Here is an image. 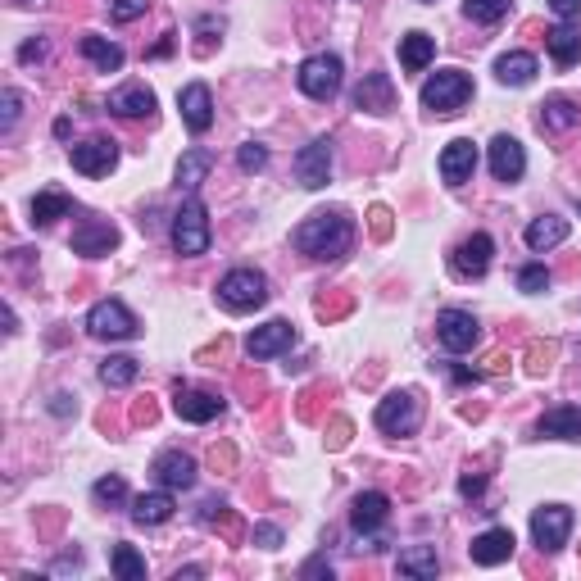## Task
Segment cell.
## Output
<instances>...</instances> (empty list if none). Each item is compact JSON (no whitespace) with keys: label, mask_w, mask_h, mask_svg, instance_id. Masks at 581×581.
<instances>
[{"label":"cell","mask_w":581,"mask_h":581,"mask_svg":"<svg viewBox=\"0 0 581 581\" xmlns=\"http://www.w3.org/2000/svg\"><path fill=\"white\" fill-rule=\"evenodd\" d=\"M355 241V223L345 209H318L296 227V250L309 259H341Z\"/></svg>","instance_id":"cell-1"},{"label":"cell","mask_w":581,"mask_h":581,"mask_svg":"<svg viewBox=\"0 0 581 581\" xmlns=\"http://www.w3.org/2000/svg\"><path fill=\"white\" fill-rule=\"evenodd\" d=\"M468 100H473V78L459 73V69H441V73H432V78L423 82V109H427V114H436V119L459 114Z\"/></svg>","instance_id":"cell-2"},{"label":"cell","mask_w":581,"mask_h":581,"mask_svg":"<svg viewBox=\"0 0 581 581\" xmlns=\"http://www.w3.org/2000/svg\"><path fill=\"white\" fill-rule=\"evenodd\" d=\"M218 300H223L232 314H250L268 300V277L259 268H232V273L218 282Z\"/></svg>","instance_id":"cell-3"},{"label":"cell","mask_w":581,"mask_h":581,"mask_svg":"<svg viewBox=\"0 0 581 581\" xmlns=\"http://www.w3.org/2000/svg\"><path fill=\"white\" fill-rule=\"evenodd\" d=\"M423 423V395L418 391H391L377 404V427L386 436H414Z\"/></svg>","instance_id":"cell-4"},{"label":"cell","mask_w":581,"mask_h":581,"mask_svg":"<svg viewBox=\"0 0 581 581\" xmlns=\"http://www.w3.org/2000/svg\"><path fill=\"white\" fill-rule=\"evenodd\" d=\"M173 250L178 255H205L209 250V214L196 196L182 200V209L173 214Z\"/></svg>","instance_id":"cell-5"},{"label":"cell","mask_w":581,"mask_h":581,"mask_svg":"<svg viewBox=\"0 0 581 581\" xmlns=\"http://www.w3.org/2000/svg\"><path fill=\"white\" fill-rule=\"evenodd\" d=\"M87 332L100 336V341H132V336L141 332V323L123 300H100L87 314Z\"/></svg>","instance_id":"cell-6"},{"label":"cell","mask_w":581,"mask_h":581,"mask_svg":"<svg viewBox=\"0 0 581 581\" xmlns=\"http://www.w3.org/2000/svg\"><path fill=\"white\" fill-rule=\"evenodd\" d=\"M296 82L309 100H332L336 91H341V60H336V55H309V60L300 64Z\"/></svg>","instance_id":"cell-7"},{"label":"cell","mask_w":581,"mask_h":581,"mask_svg":"<svg viewBox=\"0 0 581 581\" xmlns=\"http://www.w3.org/2000/svg\"><path fill=\"white\" fill-rule=\"evenodd\" d=\"M568 532H572V509H568V504H545V509L532 513V541L541 545L545 554L563 550V545H568Z\"/></svg>","instance_id":"cell-8"},{"label":"cell","mask_w":581,"mask_h":581,"mask_svg":"<svg viewBox=\"0 0 581 581\" xmlns=\"http://www.w3.org/2000/svg\"><path fill=\"white\" fill-rule=\"evenodd\" d=\"M436 336H441V345L450 355H468V350L482 341V327H477V318L468 314V309H445V314L436 318Z\"/></svg>","instance_id":"cell-9"},{"label":"cell","mask_w":581,"mask_h":581,"mask_svg":"<svg viewBox=\"0 0 581 581\" xmlns=\"http://www.w3.org/2000/svg\"><path fill=\"white\" fill-rule=\"evenodd\" d=\"M327 178H332V141L318 137L296 155V182L305 191H318L327 187Z\"/></svg>","instance_id":"cell-10"},{"label":"cell","mask_w":581,"mask_h":581,"mask_svg":"<svg viewBox=\"0 0 581 581\" xmlns=\"http://www.w3.org/2000/svg\"><path fill=\"white\" fill-rule=\"evenodd\" d=\"M491 255H495V241L486 237V232H473V237L459 241V250L450 255V268L463 282H477V277H486V268H491Z\"/></svg>","instance_id":"cell-11"},{"label":"cell","mask_w":581,"mask_h":581,"mask_svg":"<svg viewBox=\"0 0 581 581\" xmlns=\"http://www.w3.org/2000/svg\"><path fill=\"white\" fill-rule=\"evenodd\" d=\"M296 345V327L286 323V318H273V323L255 327V332L246 336V355L250 359H273V355H286Z\"/></svg>","instance_id":"cell-12"},{"label":"cell","mask_w":581,"mask_h":581,"mask_svg":"<svg viewBox=\"0 0 581 581\" xmlns=\"http://www.w3.org/2000/svg\"><path fill=\"white\" fill-rule=\"evenodd\" d=\"M114 164H119V141L91 137L82 146H73V168H78L82 178H105Z\"/></svg>","instance_id":"cell-13"},{"label":"cell","mask_w":581,"mask_h":581,"mask_svg":"<svg viewBox=\"0 0 581 581\" xmlns=\"http://www.w3.org/2000/svg\"><path fill=\"white\" fill-rule=\"evenodd\" d=\"M114 246H119V227L109 223V218H82V227L73 232V255L100 259V255H109Z\"/></svg>","instance_id":"cell-14"},{"label":"cell","mask_w":581,"mask_h":581,"mask_svg":"<svg viewBox=\"0 0 581 581\" xmlns=\"http://www.w3.org/2000/svg\"><path fill=\"white\" fill-rule=\"evenodd\" d=\"M150 473H155L159 486H168V491H191V486H196V459L182 450H164Z\"/></svg>","instance_id":"cell-15"},{"label":"cell","mask_w":581,"mask_h":581,"mask_svg":"<svg viewBox=\"0 0 581 581\" xmlns=\"http://www.w3.org/2000/svg\"><path fill=\"white\" fill-rule=\"evenodd\" d=\"M178 109H182V123H187L191 132H209V128H214V96H209L205 82H191V87H182Z\"/></svg>","instance_id":"cell-16"},{"label":"cell","mask_w":581,"mask_h":581,"mask_svg":"<svg viewBox=\"0 0 581 581\" xmlns=\"http://www.w3.org/2000/svg\"><path fill=\"white\" fill-rule=\"evenodd\" d=\"M173 409H178L182 423H214V418L223 414V400H218V395H209V391H196V386H178Z\"/></svg>","instance_id":"cell-17"},{"label":"cell","mask_w":581,"mask_h":581,"mask_svg":"<svg viewBox=\"0 0 581 581\" xmlns=\"http://www.w3.org/2000/svg\"><path fill=\"white\" fill-rule=\"evenodd\" d=\"M473 173H477V146L473 141H450L441 150V178L450 187H463V182H473Z\"/></svg>","instance_id":"cell-18"},{"label":"cell","mask_w":581,"mask_h":581,"mask_svg":"<svg viewBox=\"0 0 581 581\" xmlns=\"http://www.w3.org/2000/svg\"><path fill=\"white\" fill-rule=\"evenodd\" d=\"M513 532L509 527H491V532L473 536V545H468V554H473V563H482V568H495V563H509L513 559Z\"/></svg>","instance_id":"cell-19"},{"label":"cell","mask_w":581,"mask_h":581,"mask_svg":"<svg viewBox=\"0 0 581 581\" xmlns=\"http://www.w3.org/2000/svg\"><path fill=\"white\" fill-rule=\"evenodd\" d=\"M355 109H368V114H391V109H395L391 73H368V78L355 87Z\"/></svg>","instance_id":"cell-20"},{"label":"cell","mask_w":581,"mask_h":581,"mask_svg":"<svg viewBox=\"0 0 581 581\" xmlns=\"http://www.w3.org/2000/svg\"><path fill=\"white\" fill-rule=\"evenodd\" d=\"M491 173H495V182H518L522 173H527L522 141H513V137H495L491 141Z\"/></svg>","instance_id":"cell-21"},{"label":"cell","mask_w":581,"mask_h":581,"mask_svg":"<svg viewBox=\"0 0 581 581\" xmlns=\"http://www.w3.org/2000/svg\"><path fill=\"white\" fill-rule=\"evenodd\" d=\"M386 518H391V500H386L382 491H364L355 500V509H350V527H355L359 536H373Z\"/></svg>","instance_id":"cell-22"},{"label":"cell","mask_w":581,"mask_h":581,"mask_svg":"<svg viewBox=\"0 0 581 581\" xmlns=\"http://www.w3.org/2000/svg\"><path fill=\"white\" fill-rule=\"evenodd\" d=\"M109 114H119V119H150L155 114V91L132 82V87H119L109 96Z\"/></svg>","instance_id":"cell-23"},{"label":"cell","mask_w":581,"mask_h":581,"mask_svg":"<svg viewBox=\"0 0 581 581\" xmlns=\"http://www.w3.org/2000/svg\"><path fill=\"white\" fill-rule=\"evenodd\" d=\"M173 513H178V504H173V491H168V486L132 500V522H137V527H164Z\"/></svg>","instance_id":"cell-24"},{"label":"cell","mask_w":581,"mask_h":581,"mask_svg":"<svg viewBox=\"0 0 581 581\" xmlns=\"http://www.w3.org/2000/svg\"><path fill=\"white\" fill-rule=\"evenodd\" d=\"M545 46H550V55H554L559 69H572V64L581 60V28L577 23H559V28L545 32Z\"/></svg>","instance_id":"cell-25"},{"label":"cell","mask_w":581,"mask_h":581,"mask_svg":"<svg viewBox=\"0 0 581 581\" xmlns=\"http://www.w3.org/2000/svg\"><path fill=\"white\" fill-rule=\"evenodd\" d=\"M568 241V218H559V214H545V218H532L527 223V246L541 255V250H554V246H563Z\"/></svg>","instance_id":"cell-26"},{"label":"cell","mask_w":581,"mask_h":581,"mask_svg":"<svg viewBox=\"0 0 581 581\" xmlns=\"http://www.w3.org/2000/svg\"><path fill=\"white\" fill-rule=\"evenodd\" d=\"M400 577H418V581H432L441 572V559H436V545H409V550L395 559Z\"/></svg>","instance_id":"cell-27"},{"label":"cell","mask_w":581,"mask_h":581,"mask_svg":"<svg viewBox=\"0 0 581 581\" xmlns=\"http://www.w3.org/2000/svg\"><path fill=\"white\" fill-rule=\"evenodd\" d=\"M495 78H500L504 87H527V82L536 78V55H527V50L500 55V60H495Z\"/></svg>","instance_id":"cell-28"},{"label":"cell","mask_w":581,"mask_h":581,"mask_svg":"<svg viewBox=\"0 0 581 581\" xmlns=\"http://www.w3.org/2000/svg\"><path fill=\"white\" fill-rule=\"evenodd\" d=\"M432 60H436V37H427V32H404L400 37V64L404 69L423 73Z\"/></svg>","instance_id":"cell-29"},{"label":"cell","mask_w":581,"mask_h":581,"mask_svg":"<svg viewBox=\"0 0 581 581\" xmlns=\"http://www.w3.org/2000/svg\"><path fill=\"white\" fill-rule=\"evenodd\" d=\"M536 432H541V436H559V441H581V409L559 404V409H550V414L536 423Z\"/></svg>","instance_id":"cell-30"},{"label":"cell","mask_w":581,"mask_h":581,"mask_svg":"<svg viewBox=\"0 0 581 581\" xmlns=\"http://www.w3.org/2000/svg\"><path fill=\"white\" fill-rule=\"evenodd\" d=\"M577 123H581V105H577V100L550 96L541 105V128L545 132H568V128H577Z\"/></svg>","instance_id":"cell-31"},{"label":"cell","mask_w":581,"mask_h":581,"mask_svg":"<svg viewBox=\"0 0 581 581\" xmlns=\"http://www.w3.org/2000/svg\"><path fill=\"white\" fill-rule=\"evenodd\" d=\"M82 55H87V60L96 64L100 73H119L123 69V46H114V41L96 37V32H87V37H82Z\"/></svg>","instance_id":"cell-32"},{"label":"cell","mask_w":581,"mask_h":581,"mask_svg":"<svg viewBox=\"0 0 581 581\" xmlns=\"http://www.w3.org/2000/svg\"><path fill=\"white\" fill-rule=\"evenodd\" d=\"M209 173H214V150H187V155L178 159V187L196 191Z\"/></svg>","instance_id":"cell-33"},{"label":"cell","mask_w":581,"mask_h":581,"mask_svg":"<svg viewBox=\"0 0 581 581\" xmlns=\"http://www.w3.org/2000/svg\"><path fill=\"white\" fill-rule=\"evenodd\" d=\"M64 214H73V196H64V191H41V196L32 200V223L37 227H50Z\"/></svg>","instance_id":"cell-34"},{"label":"cell","mask_w":581,"mask_h":581,"mask_svg":"<svg viewBox=\"0 0 581 581\" xmlns=\"http://www.w3.org/2000/svg\"><path fill=\"white\" fill-rule=\"evenodd\" d=\"M109 568H114V577H119V581H146V559H141L132 545H114Z\"/></svg>","instance_id":"cell-35"},{"label":"cell","mask_w":581,"mask_h":581,"mask_svg":"<svg viewBox=\"0 0 581 581\" xmlns=\"http://www.w3.org/2000/svg\"><path fill=\"white\" fill-rule=\"evenodd\" d=\"M137 373H141V364L132 355H114V359L100 364V382L114 386V391H119V386H132V382H137Z\"/></svg>","instance_id":"cell-36"},{"label":"cell","mask_w":581,"mask_h":581,"mask_svg":"<svg viewBox=\"0 0 581 581\" xmlns=\"http://www.w3.org/2000/svg\"><path fill=\"white\" fill-rule=\"evenodd\" d=\"M355 309V296L350 291H323V296L314 300V314L323 318V323H336V318H345Z\"/></svg>","instance_id":"cell-37"},{"label":"cell","mask_w":581,"mask_h":581,"mask_svg":"<svg viewBox=\"0 0 581 581\" xmlns=\"http://www.w3.org/2000/svg\"><path fill=\"white\" fill-rule=\"evenodd\" d=\"M513 0H463V14L473 23H500L504 14H509Z\"/></svg>","instance_id":"cell-38"},{"label":"cell","mask_w":581,"mask_h":581,"mask_svg":"<svg viewBox=\"0 0 581 581\" xmlns=\"http://www.w3.org/2000/svg\"><path fill=\"white\" fill-rule=\"evenodd\" d=\"M554 355H559V345H554V341H532V345H527V373L545 377L554 368Z\"/></svg>","instance_id":"cell-39"},{"label":"cell","mask_w":581,"mask_h":581,"mask_svg":"<svg viewBox=\"0 0 581 581\" xmlns=\"http://www.w3.org/2000/svg\"><path fill=\"white\" fill-rule=\"evenodd\" d=\"M518 286L527 291V296H541L545 286H550V268H545V264H527V268H518Z\"/></svg>","instance_id":"cell-40"},{"label":"cell","mask_w":581,"mask_h":581,"mask_svg":"<svg viewBox=\"0 0 581 581\" xmlns=\"http://www.w3.org/2000/svg\"><path fill=\"white\" fill-rule=\"evenodd\" d=\"M91 495H96L100 504H123L128 500V482H123V477H100V482L91 486Z\"/></svg>","instance_id":"cell-41"},{"label":"cell","mask_w":581,"mask_h":581,"mask_svg":"<svg viewBox=\"0 0 581 581\" xmlns=\"http://www.w3.org/2000/svg\"><path fill=\"white\" fill-rule=\"evenodd\" d=\"M237 164H241V173H264V168H268V150L259 146V141H246V146H241V155H237Z\"/></svg>","instance_id":"cell-42"},{"label":"cell","mask_w":581,"mask_h":581,"mask_svg":"<svg viewBox=\"0 0 581 581\" xmlns=\"http://www.w3.org/2000/svg\"><path fill=\"white\" fill-rule=\"evenodd\" d=\"M368 232H373L377 241H391V232H395L391 209H386V205H373V209H368Z\"/></svg>","instance_id":"cell-43"},{"label":"cell","mask_w":581,"mask_h":581,"mask_svg":"<svg viewBox=\"0 0 581 581\" xmlns=\"http://www.w3.org/2000/svg\"><path fill=\"white\" fill-rule=\"evenodd\" d=\"M350 436H355V423H350V418H332V423H327V450H345V445H350Z\"/></svg>","instance_id":"cell-44"},{"label":"cell","mask_w":581,"mask_h":581,"mask_svg":"<svg viewBox=\"0 0 581 581\" xmlns=\"http://www.w3.org/2000/svg\"><path fill=\"white\" fill-rule=\"evenodd\" d=\"M323 395H332V386H309L305 395H300V404H296V414L305 418V423H314L318 418V400H323Z\"/></svg>","instance_id":"cell-45"},{"label":"cell","mask_w":581,"mask_h":581,"mask_svg":"<svg viewBox=\"0 0 581 581\" xmlns=\"http://www.w3.org/2000/svg\"><path fill=\"white\" fill-rule=\"evenodd\" d=\"M0 105H5V114H0V132H10L14 123H19V114H23V96H19V91H5Z\"/></svg>","instance_id":"cell-46"},{"label":"cell","mask_w":581,"mask_h":581,"mask_svg":"<svg viewBox=\"0 0 581 581\" xmlns=\"http://www.w3.org/2000/svg\"><path fill=\"white\" fill-rule=\"evenodd\" d=\"M209 468H214V473H227V468H237V445H232V441L214 445V450H209Z\"/></svg>","instance_id":"cell-47"},{"label":"cell","mask_w":581,"mask_h":581,"mask_svg":"<svg viewBox=\"0 0 581 581\" xmlns=\"http://www.w3.org/2000/svg\"><path fill=\"white\" fill-rule=\"evenodd\" d=\"M250 541H255L259 550H277V545H282V527H273V522H255Z\"/></svg>","instance_id":"cell-48"},{"label":"cell","mask_w":581,"mask_h":581,"mask_svg":"<svg viewBox=\"0 0 581 581\" xmlns=\"http://www.w3.org/2000/svg\"><path fill=\"white\" fill-rule=\"evenodd\" d=\"M146 10H150V0H114V19H119V23L141 19Z\"/></svg>","instance_id":"cell-49"},{"label":"cell","mask_w":581,"mask_h":581,"mask_svg":"<svg viewBox=\"0 0 581 581\" xmlns=\"http://www.w3.org/2000/svg\"><path fill=\"white\" fill-rule=\"evenodd\" d=\"M482 491H486V477L482 473H463L459 477V495H463V500H477Z\"/></svg>","instance_id":"cell-50"},{"label":"cell","mask_w":581,"mask_h":581,"mask_svg":"<svg viewBox=\"0 0 581 581\" xmlns=\"http://www.w3.org/2000/svg\"><path fill=\"white\" fill-rule=\"evenodd\" d=\"M19 60L23 64H37V60H46V41H23V46H19Z\"/></svg>","instance_id":"cell-51"},{"label":"cell","mask_w":581,"mask_h":581,"mask_svg":"<svg viewBox=\"0 0 581 581\" xmlns=\"http://www.w3.org/2000/svg\"><path fill=\"white\" fill-rule=\"evenodd\" d=\"M155 414H159V409H155V400H150V395H146V400H137V404H132V423H155Z\"/></svg>","instance_id":"cell-52"},{"label":"cell","mask_w":581,"mask_h":581,"mask_svg":"<svg viewBox=\"0 0 581 581\" xmlns=\"http://www.w3.org/2000/svg\"><path fill=\"white\" fill-rule=\"evenodd\" d=\"M550 10L559 14L563 23H572V19H577V14H581V0H550Z\"/></svg>","instance_id":"cell-53"},{"label":"cell","mask_w":581,"mask_h":581,"mask_svg":"<svg viewBox=\"0 0 581 581\" xmlns=\"http://www.w3.org/2000/svg\"><path fill=\"white\" fill-rule=\"evenodd\" d=\"M305 577H332V563H327V559H309L305 563Z\"/></svg>","instance_id":"cell-54"},{"label":"cell","mask_w":581,"mask_h":581,"mask_svg":"<svg viewBox=\"0 0 581 581\" xmlns=\"http://www.w3.org/2000/svg\"><path fill=\"white\" fill-rule=\"evenodd\" d=\"M78 568H82V554H78V550H73V554H64V559L55 563V572H78Z\"/></svg>","instance_id":"cell-55"},{"label":"cell","mask_w":581,"mask_h":581,"mask_svg":"<svg viewBox=\"0 0 581 581\" xmlns=\"http://www.w3.org/2000/svg\"><path fill=\"white\" fill-rule=\"evenodd\" d=\"M477 377H482V373H477V368H463V364H454V382H463V386H468V382H477Z\"/></svg>","instance_id":"cell-56"},{"label":"cell","mask_w":581,"mask_h":581,"mask_svg":"<svg viewBox=\"0 0 581 581\" xmlns=\"http://www.w3.org/2000/svg\"><path fill=\"white\" fill-rule=\"evenodd\" d=\"M50 409H55V414H73V404H69V395H55V404H50Z\"/></svg>","instance_id":"cell-57"},{"label":"cell","mask_w":581,"mask_h":581,"mask_svg":"<svg viewBox=\"0 0 581 581\" xmlns=\"http://www.w3.org/2000/svg\"><path fill=\"white\" fill-rule=\"evenodd\" d=\"M69 132H73V123H69V119H55V137L69 141Z\"/></svg>","instance_id":"cell-58"},{"label":"cell","mask_w":581,"mask_h":581,"mask_svg":"<svg viewBox=\"0 0 581 581\" xmlns=\"http://www.w3.org/2000/svg\"><path fill=\"white\" fill-rule=\"evenodd\" d=\"M196 577H205V568H182L173 581H196Z\"/></svg>","instance_id":"cell-59"},{"label":"cell","mask_w":581,"mask_h":581,"mask_svg":"<svg viewBox=\"0 0 581 581\" xmlns=\"http://www.w3.org/2000/svg\"><path fill=\"white\" fill-rule=\"evenodd\" d=\"M168 50H173V32H168V37H164V41H159V46H155V50H150V55H155V60H159V55H168Z\"/></svg>","instance_id":"cell-60"},{"label":"cell","mask_w":581,"mask_h":581,"mask_svg":"<svg viewBox=\"0 0 581 581\" xmlns=\"http://www.w3.org/2000/svg\"><path fill=\"white\" fill-rule=\"evenodd\" d=\"M14 5H37V0H14Z\"/></svg>","instance_id":"cell-61"},{"label":"cell","mask_w":581,"mask_h":581,"mask_svg":"<svg viewBox=\"0 0 581 581\" xmlns=\"http://www.w3.org/2000/svg\"><path fill=\"white\" fill-rule=\"evenodd\" d=\"M423 5H432V0H423Z\"/></svg>","instance_id":"cell-62"}]
</instances>
